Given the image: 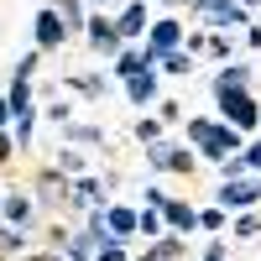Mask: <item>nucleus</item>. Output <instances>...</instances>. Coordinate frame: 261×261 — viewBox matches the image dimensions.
Segmentation results:
<instances>
[{"instance_id": "nucleus-1", "label": "nucleus", "mask_w": 261, "mask_h": 261, "mask_svg": "<svg viewBox=\"0 0 261 261\" xmlns=\"http://www.w3.org/2000/svg\"><path fill=\"white\" fill-rule=\"evenodd\" d=\"M209 99H214V115L230 120V125H241L246 136L261 130V99H256V89H209Z\"/></svg>"}, {"instance_id": "nucleus-2", "label": "nucleus", "mask_w": 261, "mask_h": 261, "mask_svg": "<svg viewBox=\"0 0 261 261\" xmlns=\"http://www.w3.org/2000/svg\"><path fill=\"white\" fill-rule=\"evenodd\" d=\"M146 167L151 172H172V178H193V167H199V151L193 141H151L146 146Z\"/></svg>"}, {"instance_id": "nucleus-3", "label": "nucleus", "mask_w": 261, "mask_h": 261, "mask_svg": "<svg viewBox=\"0 0 261 261\" xmlns=\"http://www.w3.org/2000/svg\"><path fill=\"white\" fill-rule=\"evenodd\" d=\"M188 16L204 21V27H220V32H246L251 27V11L241 0H188Z\"/></svg>"}, {"instance_id": "nucleus-4", "label": "nucleus", "mask_w": 261, "mask_h": 261, "mask_svg": "<svg viewBox=\"0 0 261 261\" xmlns=\"http://www.w3.org/2000/svg\"><path fill=\"white\" fill-rule=\"evenodd\" d=\"M68 21H63V11L53 6V0H47V6H37V16H32V47H42V53H63V47H68Z\"/></svg>"}, {"instance_id": "nucleus-5", "label": "nucleus", "mask_w": 261, "mask_h": 261, "mask_svg": "<svg viewBox=\"0 0 261 261\" xmlns=\"http://www.w3.org/2000/svg\"><path fill=\"white\" fill-rule=\"evenodd\" d=\"M32 193H37L42 209H68V199H73V178H68L58 162H47V167L32 172Z\"/></svg>"}, {"instance_id": "nucleus-6", "label": "nucleus", "mask_w": 261, "mask_h": 261, "mask_svg": "<svg viewBox=\"0 0 261 261\" xmlns=\"http://www.w3.org/2000/svg\"><path fill=\"white\" fill-rule=\"evenodd\" d=\"M214 204L241 214V209H261V172H246V178H220L214 188Z\"/></svg>"}, {"instance_id": "nucleus-7", "label": "nucleus", "mask_w": 261, "mask_h": 261, "mask_svg": "<svg viewBox=\"0 0 261 261\" xmlns=\"http://www.w3.org/2000/svg\"><path fill=\"white\" fill-rule=\"evenodd\" d=\"M84 47L94 58H115L125 47V37L115 27V11H89V27H84Z\"/></svg>"}, {"instance_id": "nucleus-8", "label": "nucleus", "mask_w": 261, "mask_h": 261, "mask_svg": "<svg viewBox=\"0 0 261 261\" xmlns=\"http://www.w3.org/2000/svg\"><path fill=\"white\" fill-rule=\"evenodd\" d=\"M183 42H188V27H183V16H151V27H146V47L151 53H172V47H183Z\"/></svg>"}, {"instance_id": "nucleus-9", "label": "nucleus", "mask_w": 261, "mask_h": 261, "mask_svg": "<svg viewBox=\"0 0 261 261\" xmlns=\"http://www.w3.org/2000/svg\"><path fill=\"white\" fill-rule=\"evenodd\" d=\"M94 204H110V188H105V178H99V172H79V178H73L68 214H73V220H84V209H94Z\"/></svg>"}, {"instance_id": "nucleus-10", "label": "nucleus", "mask_w": 261, "mask_h": 261, "mask_svg": "<svg viewBox=\"0 0 261 261\" xmlns=\"http://www.w3.org/2000/svg\"><path fill=\"white\" fill-rule=\"evenodd\" d=\"M120 89L130 99V110H157V99H162V68H146L136 79H125Z\"/></svg>"}, {"instance_id": "nucleus-11", "label": "nucleus", "mask_w": 261, "mask_h": 261, "mask_svg": "<svg viewBox=\"0 0 261 261\" xmlns=\"http://www.w3.org/2000/svg\"><path fill=\"white\" fill-rule=\"evenodd\" d=\"M115 27L125 42H146V27H151V16H146V0H125V6L115 11Z\"/></svg>"}, {"instance_id": "nucleus-12", "label": "nucleus", "mask_w": 261, "mask_h": 261, "mask_svg": "<svg viewBox=\"0 0 261 261\" xmlns=\"http://www.w3.org/2000/svg\"><path fill=\"white\" fill-rule=\"evenodd\" d=\"M256 84V68L246 58H230V63H220V73L209 79V89H251Z\"/></svg>"}, {"instance_id": "nucleus-13", "label": "nucleus", "mask_w": 261, "mask_h": 261, "mask_svg": "<svg viewBox=\"0 0 261 261\" xmlns=\"http://www.w3.org/2000/svg\"><path fill=\"white\" fill-rule=\"evenodd\" d=\"M162 220H167V230H178V235H199V204H188V199H167Z\"/></svg>"}, {"instance_id": "nucleus-14", "label": "nucleus", "mask_w": 261, "mask_h": 261, "mask_svg": "<svg viewBox=\"0 0 261 261\" xmlns=\"http://www.w3.org/2000/svg\"><path fill=\"white\" fill-rule=\"evenodd\" d=\"M63 89L79 94V99H105V94H110V73H68Z\"/></svg>"}, {"instance_id": "nucleus-15", "label": "nucleus", "mask_w": 261, "mask_h": 261, "mask_svg": "<svg viewBox=\"0 0 261 261\" xmlns=\"http://www.w3.org/2000/svg\"><path fill=\"white\" fill-rule=\"evenodd\" d=\"M63 130V141H73V146H84V151H94V146H105V125H94V120H68V125H58Z\"/></svg>"}, {"instance_id": "nucleus-16", "label": "nucleus", "mask_w": 261, "mask_h": 261, "mask_svg": "<svg viewBox=\"0 0 261 261\" xmlns=\"http://www.w3.org/2000/svg\"><path fill=\"white\" fill-rule=\"evenodd\" d=\"M63 256H68V261H94V256H99V241H94L84 225H73L68 241H63Z\"/></svg>"}, {"instance_id": "nucleus-17", "label": "nucleus", "mask_w": 261, "mask_h": 261, "mask_svg": "<svg viewBox=\"0 0 261 261\" xmlns=\"http://www.w3.org/2000/svg\"><path fill=\"white\" fill-rule=\"evenodd\" d=\"M27 235H32L27 225H11V220H0V251H6L11 261H21V256L32 251V246H27Z\"/></svg>"}, {"instance_id": "nucleus-18", "label": "nucleus", "mask_w": 261, "mask_h": 261, "mask_svg": "<svg viewBox=\"0 0 261 261\" xmlns=\"http://www.w3.org/2000/svg\"><path fill=\"white\" fill-rule=\"evenodd\" d=\"M53 162H58L63 172H68V178H79V172H89V157H84V146H73V141H58Z\"/></svg>"}, {"instance_id": "nucleus-19", "label": "nucleus", "mask_w": 261, "mask_h": 261, "mask_svg": "<svg viewBox=\"0 0 261 261\" xmlns=\"http://www.w3.org/2000/svg\"><path fill=\"white\" fill-rule=\"evenodd\" d=\"M130 136H136L141 146H151V141H162V136H167V120H162V115H146V110H141L136 120H130Z\"/></svg>"}, {"instance_id": "nucleus-20", "label": "nucleus", "mask_w": 261, "mask_h": 261, "mask_svg": "<svg viewBox=\"0 0 261 261\" xmlns=\"http://www.w3.org/2000/svg\"><path fill=\"white\" fill-rule=\"evenodd\" d=\"M193 63H199V58H193L188 47H172V53H162L157 68H162V79H188V73H193Z\"/></svg>"}, {"instance_id": "nucleus-21", "label": "nucleus", "mask_w": 261, "mask_h": 261, "mask_svg": "<svg viewBox=\"0 0 261 261\" xmlns=\"http://www.w3.org/2000/svg\"><path fill=\"white\" fill-rule=\"evenodd\" d=\"M225 230H230V209L199 204V235H225Z\"/></svg>"}, {"instance_id": "nucleus-22", "label": "nucleus", "mask_w": 261, "mask_h": 261, "mask_svg": "<svg viewBox=\"0 0 261 261\" xmlns=\"http://www.w3.org/2000/svg\"><path fill=\"white\" fill-rule=\"evenodd\" d=\"M256 235H261V214H256V209L230 214V241H256Z\"/></svg>"}, {"instance_id": "nucleus-23", "label": "nucleus", "mask_w": 261, "mask_h": 261, "mask_svg": "<svg viewBox=\"0 0 261 261\" xmlns=\"http://www.w3.org/2000/svg\"><path fill=\"white\" fill-rule=\"evenodd\" d=\"M53 6L63 11V21H68V32H84V27H89V0H53Z\"/></svg>"}, {"instance_id": "nucleus-24", "label": "nucleus", "mask_w": 261, "mask_h": 261, "mask_svg": "<svg viewBox=\"0 0 261 261\" xmlns=\"http://www.w3.org/2000/svg\"><path fill=\"white\" fill-rule=\"evenodd\" d=\"M204 58H214V63H230V58H235V42H230V32L209 27V53H204Z\"/></svg>"}, {"instance_id": "nucleus-25", "label": "nucleus", "mask_w": 261, "mask_h": 261, "mask_svg": "<svg viewBox=\"0 0 261 261\" xmlns=\"http://www.w3.org/2000/svg\"><path fill=\"white\" fill-rule=\"evenodd\" d=\"M42 58H47V53H42V47H32V53H21L11 73H21V79H37V68H42Z\"/></svg>"}, {"instance_id": "nucleus-26", "label": "nucleus", "mask_w": 261, "mask_h": 261, "mask_svg": "<svg viewBox=\"0 0 261 261\" xmlns=\"http://www.w3.org/2000/svg\"><path fill=\"white\" fill-rule=\"evenodd\" d=\"M42 120H53V125H68V120H73V105H68V99H53V105H42Z\"/></svg>"}, {"instance_id": "nucleus-27", "label": "nucleus", "mask_w": 261, "mask_h": 261, "mask_svg": "<svg viewBox=\"0 0 261 261\" xmlns=\"http://www.w3.org/2000/svg\"><path fill=\"white\" fill-rule=\"evenodd\" d=\"M167 199H172V193L157 188V183H146V188H141V204H146V209H167Z\"/></svg>"}, {"instance_id": "nucleus-28", "label": "nucleus", "mask_w": 261, "mask_h": 261, "mask_svg": "<svg viewBox=\"0 0 261 261\" xmlns=\"http://www.w3.org/2000/svg\"><path fill=\"white\" fill-rule=\"evenodd\" d=\"M157 115H162L167 125H183V120H188V115H183V105H178V99H157Z\"/></svg>"}, {"instance_id": "nucleus-29", "label": "nucleus", "mask_w": 261, "mask_h": 261, "mask_svg": "<svg viewBox=\"0 0 261 261\" xmlns=\"http://www.w3.org/2000/svg\"><path fill=\"white\" fill-rule=\"evenodd\" d=\"M241 151H246V167H251V172H261V130H256V136H246V146H241Z\"/></svg>"}, {"instance_id": "nucleus-30", "label": "nucleus", "mask_w": 261, "mask_h": 261, "mask_svg": "<svg viewBox=\"0 0 261 261\" xmlns=\"http://www.w3.org/2000/svg\"><path fill=\"white\" fill-rule=\"evenodd\" d=\"M16 151H21L16 130H0V162H16Z\"/></svg>"}, {"instance_id": "nucleus-31", "label": "nucleus", "mask_w": 261, "mask_h": 261, "mask_svg": "<svg viewBox=\"0 0 261 261\" xmlns=\"http://www.w3.org/2000/svg\"><path fill=\"white\" fill-rule=\"evenodd\" d=\"M21 261H68V256H63L58 246H47V251H27V256H21Z\"/></svg>"}, {"instance_id": "nucleus-32", "label": "nucleus", "mask_w": 261, "mask_h": 261, "mask_svg": "<svg viewBox=\"0 0 261 261\" xmlns=\"http://www.w3.org/2000/svg\"><path fill=\"white\" fill-rule=\"evenodd\" d=\"M11 120H16V110H11V94H0V130H11Z\"/></svg>"}, {"instance_id": "nucleus-33", "label": "nucleus", "mask_w": 261, "mask_h": 261, "mask_svg": "<svg viewBox=\"0 0 261 261\" xmlns=\"http://www.w3.org/2000/svg\"><path fill=\"white\" fill-rule=\"evenodd\" d=\"M241 37H246V47H261V21H251V27H246Z\"/></svg>"}, {"instance_id": "nucleus-34", "label": "nucleus", "mask_w": 261, "mask_h": 261, "mask_svg": "<svg viewBox=\"0 0 261 261\" xmlns=\"http://www.w3.org/2000/svg\"><path fill=\"white\" fill-rule=\"evenodd\" d=\"M130 261H157V256H151V251H136V256H130Z\"/></svg>"}, {"instance_id": "nucleus-35", "label": "nucleus", "mask_w": 261, "mask_h": 261, "mask_svg": "<svg viewBox=\"0 0 261 261\" xmlns=\"http://www.w3.org/2000/svg\"><path fill=\"white\" fill-rule=\"evenodd\" d=\"M89 6H94V11H99V6H105V11H110V6H115V0H89Z\"/></svg>"}, {"instance_id": "nucleus-36", "label": "nucleus", "mask_w": 261, "mask_h": 261, "mask_svg": "<svg viewBox=\"0 0 261 261\" xmlns=\"http://www.w3.org/2000/svg\"><path fill=\"white\" fill-rule=\"evenodd\" d=\"M241 6H246V11H261V0H241Z\"/></svg>"}, {"instance_id": "nucleus-37", "label": "nucleus", "mask_w": 261, "mask_h": 261, "mask_svg": "<svg viewBox=\"0 0 261 261\" xmlns=\"http://www.w3.org/2000/svg\"><path fill=\"white\" fill-rule=\"evenodd\" d=\"M162 6H172V11H178V6H188V0H162Z\"/></svg>"}, {"instance_id": "nucleus-38", "label": "nucleus", "mask_w": 261, "mask_h": 261, "mask_svg": "<svg viewBox=\"0 0 261 261\" xmlns=\"http://www.w3.org/2000/svg\"><path fill=\"white\" fill-rule=\"evenodd\" d=\"M0 261H11V256H6V251H0Z\"/></svg>"}, {"instance_id": "nucleus-39", "label": "nucleus", "mask_w": 261, "mask_h": 261, "mask_svg": "<svg viewBox=\"0 0 261 261\" xmlns=\"http://www.w3.org/2000/svg\"><path fill=\"white\" fill-rule=\"evenodd\" d=\"M0 204H6V193H0Z\"/></svg>"}]
</instances>
